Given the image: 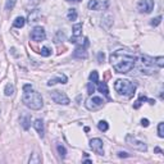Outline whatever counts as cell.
Segmentation results:
<instances>
[{
    "instance_id": "6da1fadb",
    "label": "cell",
    "mask_w": 164,
    "mask_h": 164,
    "mask_svg": "<svg viewBox=\"0 0 164 164\" xmlns=\"http://www.w3.org/2000/svg\"><path fill=\"white\" fill-rule=\"evenodd\" d=\"M109 60L114 71L120 75H126L131 72L136 64V57L127 50H117L110 54Z\"/></svg>"
},
{
    "instance_id": "7a4b0ae2",
    "label": "cell",
    "mask_w": 164,
    "mask_h": 164,
    "mask_svg": "<svg viewBox=\"0 0 164 164\" xmlns=\"http://www.w3.org/2000/svg\"><path fill=\"white\" fill-rule=\"evenodd\" d=\"M22 101L26 106L30 108V109H32V110H40L42 108V105H44L41 95L37 91H33V90H30V91L23 94Z\"/></svg>"
},
{
    "instance_id": "3957f363",
    "label": "cell",
    "mask_w": 164,
    "mask_h": 164,
    "mask_svg": "<svg viewBox=\"0 0 164 164\" xmlns=\"http://www.w3.org/2000/svg\"><path fill=\"white\" fill-rule=\"evenodd\" d=\"M114 90L119 95L127 98H132L136 91V85L128 80H117L114 82Z\"/></svg>"
},
{
    "instance_id": "277c9868",
    "label": "cell",
    "mask_w": 164,
    "mask_h": 164,
    "mask_svg": "<svg viewBox=\"0 0 164 164\" xmlns=\"http://www.w3.org/2000/svg\"><path fill=\"white\" fill-rule=\"evenodd\" d=\"M126 144L129 146V148L139 150V151H146V150H148L146 142L144 140L139 139V137L135 136V135H127L126 136Z\"/></svg>"
},
{
    "instance_id": "5b68a950",
    "label": "cell",
    "mask_w": 164,
    "mask_h": 164,
    "mask_svg": "<svg viewBox=\"0 0 164 164\" xmlns=\"http://www.w3.org/2000/svg\"><path fill=\"white\" fill-rule=\"evenodd\" d=\"M140 62H141V68L140 71L145 75H151L154 72V66H155V62L154 59L149 58L148 55H142L140 58Z\"/></svg>"
},
{
    "instance_id": "8992f818",
    "label": "cell",
    "mask_w": 164,
    "mask_h": 164,
    "mask_svg": "<svg viewBox=\"0 0 164 164\" xmlns=\"http://www.w3.org/2000/svg\"><path fill=\"white\" fill-rule=\"evenodd\" d=\"M50 98H51V100H53L54 103H57V104H59V105H68L71 103L69 98H68L64 92L58 91V90L51 91L50 92Z\"/></svg>"
},
{
    "instance_id": "52a82bcc",
    "label": "cell",
    "mask_w": 164,
    "mask_h": 164,
    "mask_svg": "<svg viewBox=\"0 0 164 164\" xmlns=\"http://www.w3.org/2000/svg\"><path fill=\"white\" fill-rule=\"evenodd\" d=\"M103 105H104V100L100 96H90L86 101V108L89 110H96Z\"/></svg>"
},
{
    "instance_id": "ba28073f",
    "label": "cell",
    "mask_w": 164,
    "mask_h": 164,
    "mask_svg": "<svg viewBox=\"0 0 164 164\" xmlns=\"http://www.w3.org/2000/svg\"><path fill=\"white\" fill-rule=\"evenodd\" d=\"M154 0H139L137 3V9L140 13H145V14H149L151 13V10L154 9Z\"/></svg>"
},
{
    "instance_id": "9c48e42d",
    "label": "cell",
    "mask_w": 164,
    "mask_h": 164,
    "mask_svg": "<svg viewBox=\"0 0 164 164\" xmlns=\"http://www.w3.org/2000/svg\"><path fill=\"white\" fill-rule=\"evenodd\" d=\"M109 7L108 0H90L87 4V8L91 10H105Z\"/></svg>"
},
{
    "instance_id": "30bf717a",
    "label": "cell",
    "mask_w": 164,
    "mask_h": 164,
    "mask_svg": "<svg viewBox=\"0 0 164 164\" xmlns=\"http://www.w3.org/2000/svg\"><path fill=\"white\" fill-rule=\"evenodd\" d=\"M90 148L98 155H104V144L100 139H92L90 141Z\"/></svg>"
},
{
    "instance_id": "8fae6325",
    "label": "cell",
    "mask_w": 164,
    "mask_h": 164,
    "mask_svg": "<svg viewBox=\"0 0 164 164\" xmlns=\"http://www.w3.org/2000/svg\"><path fill=\"white\" fill-rule=\"evenodd\" d=\"M31 38L33 41L36 42H40V41H44L46 38V33H45V30L40 27V26H37V27H35L32 30L31 32Z\"/></svg>"
},
{
    "instance_id": "7c38bea8",
    "label": "cell",
    "mask_w": 164,
    "mask_h": 164,
    "mask_svg": "<svg viewBox=\"0 0 164 164\" xmlns=\"http://www.w3.org/2000/svg\"><path fill=\"white\" fill-rule=\"evenodd\" d=\"M86 45L83 46H78V47H76V50L73 51V57L75 58H78V59H86L89 57V54H87V51H86Z\"/></svg>"
},
{
    "instance_id": "4fadbf2b",
    "label": "cell",
    "mask_w": 164,
    "mask_h": 164,
    "mask_svg": "<svg viewBox=\"0 0 164 164\" xmlns=\"http://www.w3.org/2000/svg\"><path fill=\"white\" fill-rule=\"evenodd\" d=\"M33 127H35L38 135H40V137H44L45 128H44V122H42V119H36L35 122H33Z\"/></svg>"
},
{
    "instance_id": "5bb4252c",
    "label": "cell",
    "mask_w": 164,
    "mask_h": 164,
    "mask_svg": "<svg viewBox=\"0 0 164 164\" xmlns=\"http://www.w3.org/2000/svg\"><path fill=\"white\" fill-rule=\"evenodd\" d=\"M55 83H67V77L64 75H62V76L55 77V78H51V80H49V82H47V86H53Z\"/></svg>"
},
{
    "instance_id": "9a60e30c",
    "label": "cell",
    "mask_w": 164,
    "mask_h": 164,
    "mask_svg": "<svg viewBox=\"0 0 164 164\" xmlns=\"http://www.w3.org/2000/svg\"><path fill=\"white\" fill-rule=\"evenodd\" d=\"M98 89H99V91H100L101 94H104L105 96L109 98V90H108L106 82H98Z\"/></svg>"
},
{
    "instance_id": "2e32d148",
    "label": "cell",
    "mask_w": 164,
    "mask_h": 164,
    "mask_svg": "<svg viewBox=\"0 0 164 164\" xmlns=\"http://www.w3.org/2000/svg\"><path fill=\"white\" fill-rule=\"evenodd\" d=\"M82 33V23H76L73 26V37H78Z\"/></svg>"
},
{
    "instance_id": "e0dca14e",
    "label": "cell",
    "mask_w": 164,
    "mask_h": 164,
    "mask_svg": "<svg viewBox=\"0 0 164 164\" xmlns=\"http://www.w3.org/2000/svg\"><path fill=\"white\" fill-rule=\"evenodd\" d=\"M24 24H26V19L23 18V17H17L16 21H14V23H13V26L17 27V28H22Z\"/></svg>"
},
{
    "instance_id": "ac0fdd59",
    "label": "cell",
    "mask_w": 164,
    "mask_h": 164,
    "mask_svg": "<svg viewBox=\"0 0 164 164\" xmlns=\"http://www.w3.org/2000/svg\"><path fill=\"white\" fill-rule=\"evenodd\" d=\"M77 17H78V14H77V10L76 9H69L68 10V14H67V18L69 19V21H76L77 19Z\"/></svg>"
},
{
    "instance_id": "d6986e66",
    "label": "cell",
    "mask_w": 164,
    "mask_h": 164,
    "mask_svg": "<svg viewBox=\"0 0 164 164\" xmlns=\"http://www.w3.org/2000/svg\"><path fill=\"white\" fill-rule=\"evenodd\" d=\"M98 128L103 132H106L108 129H109V124H108V122H105V120H100V122L98 123Z\"/></svg>"
},
{
    "instance_id": "ffe728a7",
    "label": "cell",
    "mask_w": 164,
    "mask_h": 164,
    "mask_svg": "<svg viewBox=\"0 0 164 164\" xmlns=\"http://www.w3.org/2000/svg\"><path fill=\"white\" fill-rule=\"evenodd\" d=\"M4 92H5L7 96H12L13 94H14V86L10 85V83H8L5 86V90H4Z\"/></svg>"
},
{
    "instance_id": "44dd1931",
    "label": "cell",
    "mask_w": 164,
    "mask_h": 164,
    "mask_svg": "<svg viewBox=\"0 0 164 164\" xmlns=\"http://www.w3.org/2000/svg\"><path fill=\"white\" fill-rule=\"evenodd\" d=\"M57 150H58L59 157H60V158H62V159L66 158V155H67V150H66V148H64L63 145H58V146H57Z\"/></svg>"
},
{
    "instance_id": "7402d4cb",
    "label": "cell",
    "mask_w": 164,
    "mask_h": 164,
    "mask_svg": "<svg viewBox=\"0 0 164 164\" xmlns=\"http://www.w3.org/2000/svg\"><path fill=\"white\" fill-rule=\"evenodd\" d=\"M90 81L91 82H94V83H98L99 82V73H98V71H92L91 73H90Z\"/></svg>"
},
{
    "instance_id": "603a6c76",
    "label": "cell",
    "mask_w": 164,
    "mask_h": 164,
    "mask_svg": "<svg viewBox=\"0 0 164 164\" xmlns=\"http://www.w3.org/2000/svg\"><path fill=\"white\" fill-rule=\"evenodd\" d=\"M30 117L28 115H23L22 118H21V123H22V126H23V128L24 129H27L28 127H30Z\"/></svg>"
},
{
    "instance_id": "cb8c5ba5",
    "label": "cell",
    "mask_w": 164,
    "mask_h": 164,
    "mask_svg": "<svg viewBox=\"0 0 164 164\" xmlns=\"http://www.w3.org/2000/svg\"><path fill=\"white\" fill-rule=\"evenodd\" d=\"M148 100H149V99L146 98V96H140L139 100H137V101L135 103V104H133V108H135V109H139V108L141 106L142 103H144V101H148Z\"/></svg>"
},
{
    "instance_id": "d4e9b609",
    "label": "cell",
    "mask_w": 164,
    "mask_h": 164,
    "mask_svg": "<svg viewBox=\"0 0 164 164\" xmlns=\"http://www.w3.org/2000/svg\"><path fill=\"white\" fill-rule=\"evenodd\" d=\"M40 54H41V57H50V55H51V50L49 49V47H47V46H44V47H42V49L40 50Z\"/></svg>"
},
{
    "instance_id": "484cf974",
    "label": "cell",
    "mask_w": 164,
    "mask_h": 164,
    "mask_svg": "<svg viewBox=\"0 0 164 164\" xmlns=\"http://www.w3.org/2000/svg\"><path fill=\"white\" fill-rule=\"evenodd\" d=\"M41 162V158L38 157V154H32V157L30 158V164H37Z\"/></svg>"
},
{
    "instance_id": "4316f807",
    "label": "cell",
    "mask_w": 164,
    "mask_h": 164,
    "mask_svg": "<svg viewBox=\"0 0 164 164\" xmlns=\"http://www.w3.org/2000/svg\"><path fill=\"white\" fill-rule=\"evenodd\" d=\"M17 3V0H7V4H5V10H12L14 8Z\"/></svg>"
},
{
    "instance_id": "83f0119b",
    "label": "cell",
    "mask_w": 164,
    "mask_h": 164,
    "mask_svg": "<svg viewBox=\"0 0 164 164\" xmlns=\"http://www.w3.org/2000/svg\"><path fill=\"white\" fill-rule=\"evenodd\" d=\"M158 136L160 137V139L164 137V123L163 122H160L158 124Z\"/></svg>"
},
{
    "instance_id": "f1b7e54d",
    "label": "cell",
    "mask_w": 164,
    "mask_h": 164,
    "mask_svg": "<svg viewBox=\"0 0 164 164\" xmlns=\"http://www.w3.org/2000/svg\"><path fill=\"white\" fill-rule=\"evenodd\" d=\"M154 62H155V64L159 67V68H163L164 67V58L163 57H158V58H155L154 59Z\"/></svg>"
},
{
    "instance_id": "f546056e",
    "label": "cell",
    "mask_w": 164,
    "mask_h": 164,
    "mask_svg": "<svg viewBox=\"0 0 164 164\" xmlns=\"http://www.w3.org/2000/svg\"><path fill=\"white\" fill-rule=\"evenodd\" d=\"M160 22H162V16H158L157 18H153V19H151V22H150V24L154 26V27H157V26H158L159 23H160Z\"/></svg>"
},
{
    "instance_id": "4dcf8cb0",
    "label": "cell",
    "mask_w": 164,
    "mask_h": 164,
    "mask_svg": "<svg viewBox=\"0 0 164 164\" xmlns=\"http://www.w3.org/2000/svg\"><path fill=\"white\" fill-rule=\"evenodd\" d=\"M95 91V86H94V82H89V85H87V92L90 95H92Z\"/></svg>"
},
{
    "instance_id": "1f68e13d",
    "label": "cell",
    "mask_w": 164,
    "mask_h": 164,
    "mask_svg": "<svg viewBox=\"0 0 164 164\" xmlns=\"http://www.w3.org/2000/svg\"><path fill=\"white\" fill-rule=\"evenodd\" d=\"M118 157H119V158H129L131 155H129L128 153H126V151H119V153H118Z\"/></svg>"
},
{
    "instance_id": "d6a6232c",
    "label": "cell",
    "mask_w": 164,
    "mask_h": 164,
    "mask_svg": "<svg viewBox=\"0 0 164 164\" xmlns=\"http://www.w3.org/2000/svg\"><path fill=\"white\" fill-rule=\"evenodd\" d=\"M149 124H150V122H149V119H141V126L142 127H148L149 126Z\"/></svg>"
},
{
    "instance_id": "836d02e7",
    "label": "cell",
    "mask_w": 164,
    "mask_h": 164,
    "mask_svg": "<svg viewBox=\"0 0 164 164\" xmlns=\"http://www.w3.org/2000/svg\"><path fill=\"white\" fill-rule=\"evenodd\" d=\"M30 90H32V86H31V85H24V86H23V91H24V92L30 91Z\"/></svg>"
},
{
    "instance_id": "e575fe53",
    "label": "cell",
    "mask_w": 164,
    "mask_h": 164,
    "mask_svg": "<svg viewBox=\"0 0 164 164\" xmlns=\"http://www.w3.org/2000/svg\"><path fill=\"white\" fill-rule=\"evenodd\" d=\"M101 60H104V54L99 53V63H101Z\"/></svg>"
},
{
    "instance_id": "d590c367",
    "label": "cell",
    "mask_w": 164,
    "mask_h": 164,
    "mask_svg": "<svg viewBox=\"0 0 164 164\" xmlns=\"http://www.w3.org/2000/svg\"><path fill=\"white\" fill-rule=\"evenodd\" d=\"M155 153H159V154H162L163 151H162V150L159 149V148H155Z\"/></svg>"
},
{
    "instance_id": "8d00e7d4",
    "label": "cell",
    "mask_w": 164,
    "mask_h": 164,
    "mask_svg": "<svg viewBox=\"0 0 164 164\" xmlns=\"http://www.w3.org/2000/svg\"><path fill=\"white\" fill-rule=\"evenodd\" d=\"M67 1H73V3H80L81 0H67Z\"/></svg>"
}]
</instances>
